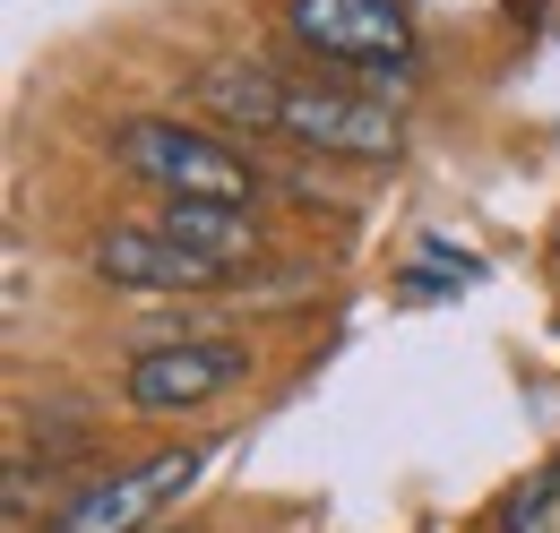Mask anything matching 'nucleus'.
Here are the masks:
<instances>
[{"mask_svg": "<svg viewBox=\"0 0 560 533\" xmlns=\"http://www.w3.org/2000/svg\"><path fill=\"white\" fill-rule=\"evenodd\" d=\"M113 164L139 173L147 190L164 199H215V206H259V173L250 155H233L224 138H208L199 121H164V112H139L113 130Z\"/></svg>", "mask_w": 560, "mask_h": 533, "instance_id": "obj_1", "label": "nucleus"}, {"mask_svg": "<svg viewBox=\"0 0 560 533\" xmlns=\"http://www.w3.org/2000/svg\"><path fill=\"white\" fill-rule=\"evenodd\" d=\"M284 35L328 69L371 86H415V9L406 0H284Z\"/></svg>", "mask_w": 560, "mask_h": 533, "instance_id": "obj_2", "label": "nucleus"}, {"mask_svg": "<svg viewBox=\"0 0 560 533\" xmlns=\"http://www.w3.org/2000/svg\"><path fill=\"white\" fill-rule=\"evenodd\" d=\"M277 138L302 146V155H346V164H388L406 146V121L362 95V86H337V78H293L284 86V112H277Z\"/></svg>", "mask_w": 560, "mask_h": 533, "instance_id": "obj_3", "label": "nucleus"}, {"mask_svg": "<svg viewBox=\"0 0 560 533\" xmlns=\"http://www.w3.org/2000/svg\"><path fill=\"white\" fill-rule=\"evenodd\" d=\"M242 379H250V344H233V335H164V344L130 353L121 396L139 413H199L208 396L242 388Z\"/></svg>", "mask_w": 560, "mask_h": 533, "instance_id": "obj_4", "label": "nucleus"}, {"mask_svg": "<svg viewBox=\"0 0 560 533\" xmlns=\"http://www.w3.org/2000/svg\"><path fill=\"white\" fill-rule=\"evenodd\" d=\"M199 473H208V448H164V457H147V465L78 482L70 508L52 517V533H147V517H155L164 499H182Z\"/></svg>", "mask_w": 560, "mask_h": 533, "instance_id": "obj_5", "label": "nucleus"}, {"mask_svg": "<svg viewBox=\"0 0 560 533\" xmlns=\"http://www.w3.org/2000/svg\"><path fill=\"white\" fill-rule=\"evenodd\" d=\"M86 266L113 293H215L224 284V266L199 259L190 241H173L164 224H113V233H95Z\"/></svg>", "mask_w": 560, "mask_h": 533, "instance_id": "obj_6", "label": "nucleus"}, {"mask_svg": "<svg viewBox=\"0 0 560 533\" xmlns=\"http://www.w3.org/2000/svg\"><path fill=\"white\" fill-rule=\"evenodd\" d=\"M284 69L268 61H208L199 78H190V104L199 112H215L224 130H250V138H277V112H284Z\"/></svg>", "mask_w": 560, "mask_h": 533, "instance_id": "obj_7", "label": "nucleus"}, {"mask_svg": "<svg viewBox=\"0 0 560 533\" xmlns=\"http://www.w3.org/2000/svg\"><path fill=\"white\" fill-rule=\"evenodd\" d=\"M173 241H190L199 259L215 266H242L268 250V233H259V206H215V199H164V215H155Z\"/></svg>", "mask_w": 560, "mask_h": 533, "instance_id": "obj_8", "label": "nucleus"}, {"mask_svg": "<svg viewBox=\"0 0 560 533\" xmlns=\"http://www.w3.org/2000/svg\"><path fill=\"white\" fill-rule=\"evenodd\" d=\"M491 533H560V465L526 473V482L491 508Z\"/></svg>", "mask_w": 560, "mask_h": 533, "instance_id": "obj_9", "label": "nucleus"}]
</instances>
